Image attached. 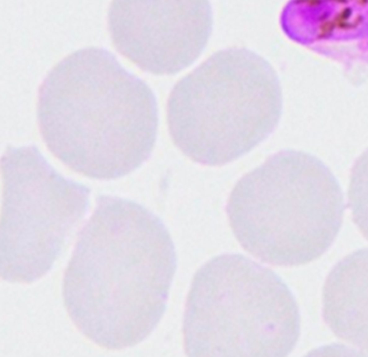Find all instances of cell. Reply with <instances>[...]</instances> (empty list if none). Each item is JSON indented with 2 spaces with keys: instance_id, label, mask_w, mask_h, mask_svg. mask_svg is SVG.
Segmentation results:
<instances>
[{
  "instance_id": "6da1fadb",
  "label": "cell",
  "mask_w": 368,
  "mask_h": 357,
  "mask_svg": "<svg viewBox=\"0 0 368 357\" xmlns=\"http://www.w3.org/2000/svg\"><path fill=\"white\" fill-rule=\"evenodd\" d=\"M37 115L49 151L96 180L133 172L157 140L152 90L102 48L76 51L50 70L39 88Z\"/></svg>"
},
{
  "instance_id": "7a4b0ae2",
  "label": "cell",
  "mask_w": 368,
  "mask_h": 357,
  "mask_svg": "<svg viewBox=\"0 0 368 357\" xmlns=\"http://www.w3.org/2000/svg\"><path fill=\"white\" fill-rule=\"evenodd\" d=\"M343 194L315 156L281 151L239 180L226 206L239 244L270 264L293 266L320 258L342 224Z\"/></svg>"
},
{
  "instance_id": "3957f363",
  "label": "cell",
  "mask_w": 368,
  "mask_h": 357,
  "mask_svg": "<svg viewBox=\"0 0 368 357\" xmlns=\"http://www.w3.org/2000/svg\"><path fill=\"white\" fill-rule=\"evenodd\" d=\"M282 105L271 64L248 49L231 47L214 53L172 89L169 135L192 161L224 166L275 130Z\"/></svg>"
},
{
  "instance_id": "277c9868",
  "label": "cell",
  "mask_w": 368,
  "mask_h": 357,
  "mask_svg": "<svg viewBox=\"0 0 368 357\" xmlns=\"http://www.w3.org/2000/svg\"><path fill=\"white\" fill-rule=\"evenodd\" d=\"M0 174V271L41 272L85 215L91 191L57 172L35 145L7 147Z\"/></svg>"
},
{
  "instance_id": "5b68a950",
  "label": "cell",
  "mask_w": 368,
  "mask_h": 357,
  "mask_svg": "<svg viewBox=\"0 0 368 357\" xmlns=\"http://www.w3.org/2000/svg\"><path fill=\"white\" fill-rule=\"evenodd\" d=\"M212 27L209 0H112L109 7L113 47L153 75H174L190 66Z\"/></svg>"
},
{
  "instance_id": "8992f818",
  "label": "cell",
  "mask_w": 368,
  "mask_h": 357,
  "mask_svg": "<svg viewBox=\"0 0 368 357\" xmlns=\"http://www.w3.org/2000/svg\"><path fill=\"white\" fill-rule=\"evenodd\" d=\"M280 26L293 42L340 64L351 82L368 78V0H288Z\"/></svg>"
},
{
  "instance_id": "52a82bcc",
  "label": "cell",
  "mask_w": 368,
  "mask_h": 357,
  "mask_svg": "<svg viewBox=\"0 0 368 357\" xmlns=\"http://www.w3.org/2000/svg\"><path fill=\"white\" fill-rule=\"evenodd\" d=\"M348 195L352 219L368 240V148L352 167Z\"/></svg>"
}]
</instances>
